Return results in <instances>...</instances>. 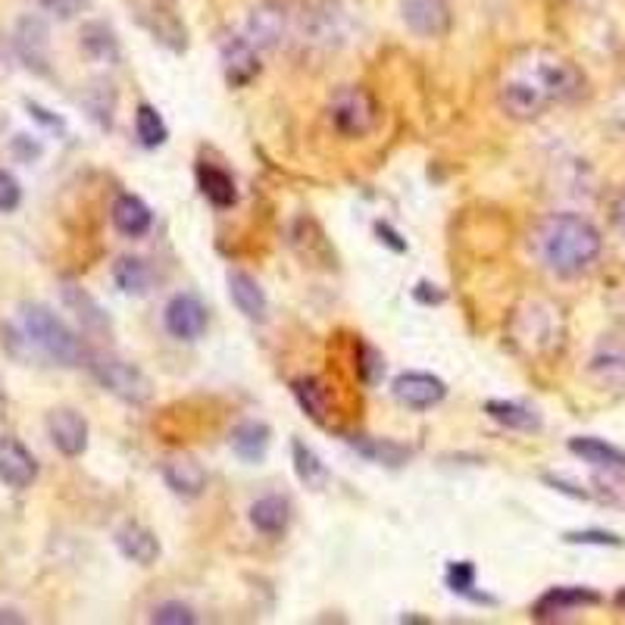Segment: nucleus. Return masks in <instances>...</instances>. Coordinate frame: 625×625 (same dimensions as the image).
<instances>
[{"instance_id":"1","label":"nucleus","mask_w":625,"mask_h":625,"mask_svg":"<svg viewBox=\"0 0 625 625\" xmlns=\"http://www.w3.org/2000/svg\"><path fill=\"white\" fill-rule=\"evenodd\" d=\"M585 88L579 66L554 51H525L506 69L498 103L513 120H538L557 103L576 101Z\"/></svg>"},{"instance_id":"2","label":"nucleus","mask_w":625,"mask_h":625,"mask_svg":"<svg viewBox=\"0 0 625 625\" xmlns=\"http://www.w3.org/2000/svg\"><path fill=\"white\" fill-rule=\"evenodd\" d=\"M604 250V238L579 213H550L535 228V254L560 279H576L588 272Z\"/></svg>"},{"instance_id":"3","label":"nucleus","mask_w":625,"mask_h":625,"mask_svg":"<svg viewBox=\"0 0 625 625\" xmlns=\"http://www.w3.org/2000/svg\"><path fill=\"white\" fill-rule=\"evenodd\" d=\"M20 323L25 342L38 350L41 357H47L57 366H79L85 360V347L79 335L63 323L60 316L47 306V303H22Z\"/></svg>"},{"instance_id":"4","label":"nucleus","mask_w":625,"mask_h":625,"mask_svg":"<svg viewBox=\"0 0 625 625\" xmlns=\"http://www.w3.org/2000/svg\"><path fill=\"white\" fill-rule=\"evenodd\" d=\"M328 122L342 138H366L379 125V103L360 85H344L328 101Z\"/></svg>"},{"instance_id":"5","label":"nucleus","mask_w":625,"mask_h":625,"mask_svg":"<svg viewBox=\"0 0 625 625\" xmlns=\"http://www.w3.org/2000/svg\"><path fill=\"white\" fill-rule=\"evenodd\" d=\"M88 369H91V376L98 379L101 388H107L113 398H120L125 404L144 406L150 404V398H154V384H150V379L144 376L142 369L125 364V360L113 357V354H94L88 360Z\"/></svg>"},{"instance_id":"6","label":"nucleus","mask_w":625,"mask_h":625,"mask_svg":"<svg viewBox=\"0 0 625 625\" xmlns=\"http://www.w3.org/2000/svg\"><path fill=\"white\" fill-rule=\"evenodd\" d=\"M301 38L306 44H316V47H338L347 41V13L338 0H316L310 7H303L301 20Z\"/></svg>"},{"instance_id":"7","label":"nucleus","mask_w":625,"mask_h":625,"mask_svg":"<svg viewBox=\"0 0 625 625\" xmlns=\"http://www.w3.org/2000/svg\"><path fill=\"white\" fill-rule=\"evenodd\" d=\"M242 35L257 51H279L291 35V13L276 0H263V3L247 10Z\"/></svg>"},{"instance_id":"8","label":"nucleus","mask_w":625,"mask_h":625,"mask_svg":"<svg viewBox=\"0 0 625 625\" xmlns=\"http://www.w3.org/2000/svg\"><path fill=\"white\" fill-rule=\"evenodd\" d=\"M163 323L166 332L179 342H198L203 332H207V306L198 294H176L172 301L166 303V313H163Z\"/></svg>"},{"instance_id":"9","label":"nucleus","mask_w":625,"mask_h":625,"mask_svg":"<svg viewBox=\"0 0 625 625\" xmlns=\"http://www.w3.org/2000/svg\"><path fill=\"white\" fill-rule=\"evenodd\" d=\"M220 60L225 81L244 88L260 76V57H257V47L244 35H222L220 38Z\"/></svg>"},{"instance_id":"10","label":"nucleus","mask_w":625,"mask_h":625,"mask_svg":"<svg viewBox=\"0 0 625 625\" xmlns=\"http://www.w3.org/2000/svg\"><path fill=\"white\" fill-rule=\"evenodd\" d=\"M47 435L63 457H81L88 450V420L72 406H57L47 413Z\"/></svg>"},{"instance_id":"11","label":"nucleus","mask_w":625,"mask_h":625,"mask_svg":"<svg viewBox=\"0 0 625 625\" xmlns=\"http://www.w3.org/2000/svg\"><path fill=\"white\" fill-rule=\"evenodd\" d=\"M401 20L420 38H444L454 22L447 0H401Z\"/></svg>"},{"instance_id":"12","label":"nucleus","mask_w":625,"mask_h":625,"mask_svg":"<svg viewBox=\"0 0 625 625\" xmlns=\"http://www.w3.org/2000/svg\"><path fill=\"white\" fill-rule=\"evenodd\" d=\"M38 479V460L35 454L13 435L0 438V482L13 491H25Z\"/></svg>"},{"instance_id":"13","label":"nucleus","mask_w":625,"mask_h":625,"mask_svg":"<svg viewBox=\"0 0 625 625\" xmlns=\"http://www.w3.org/2000/svg\"><path fill=\"white\" fill-rule=\"evenodd\" d=\"M588 372L598 384H604L610 391H623L625 388V335H604L591 360Z\"/></svg>"},{"instance_id":"14","label":"nucleus","mask_w":625,"mask_h":625,"mask_svg":"<svg viewBox=\"0 0 625 625\" xmlns=\"http://www.w3.org/2000/svg\"><path fill=\"white\" fill-rule=\"evenodd\" d=\"M163 482L169 484V491L176 498L194 501V498H201L203 491H207V469L191 454H172L163 464Z\"/></svg>"},{"instance_id":"15","label":"nucleus","mask_w":625,"mask_h":625,"mask_svg":"<svg viewBox=\"0 0 625 625\" xmlns=\"http://www.w3.org/2000/svg\"><path fill=\"white\" fill-rule=\"evenodd\" d=\"M394 398L410 410H432L435 404H442L447 394V384L432 376V372H404L394 379Z\"/></svg>"},{"instance_id":"16","label":"nucleus","mask_w":625,"mask_h":625,"mask_svg":"<svg viewBox=\"0 0 625 625\" xmlns=\"http://www.w3.org/2000/svg\"><path fill=\"white\" fill-rule=\"evenodd\" d=\"M601 604V594L591 591V588L579 585H563V588H550L547 594H542L535 606H532V616L535 620H557L569 610H582V606Z\"/></svg>"},{"instance_id":"17","label":"nucleus","mask_w":625,"mask_h":625,"mask_svg":"<svg viewBox=\"0 0 625 625\" xmlns=\"http://www.w3.org/2000/svg\"><path fill=\"white\" fill-rule=\"evenodd\" d=\"M116 547H120V554L125 560H132V563L138 566H154L157 563V557H160V542H157V535L142 523H125L116 532Z\"/></svg>"},{"instance_id":"18","label":"nucleus","mask_w":625,"mask_h":625,"mask_svg":"<svg viewBox=\"0 0 625 625\" xmlns=\"http://www.w3.org/2000/svg\"><path fill=\"white\" fill-rule=\"evenodd\" d=\"M110 220L116 225V232L125 235V238H142V235L150 232V225H154V213H150V207H147L142 198L120 194V198L113 201Z\"/></svg>"},{"instance_id":"19","label":"nucleus","mask_w":625,"mask_h":625,"mask_svg":"<svg viewBox=\"0 0 625 625\" xmlns=\"http://www.w3.org/2000/svg\"><path fill=\"white\" fill-rule=\"evenodd\" d=\"M63 303L76 313V320L81 323V328L88 332H110V316L103 313V306L81 284L66 282L63 284Z\"/></svg>"},{"instance_id":"20","label":"nucleus","mask_w":625,"mask_h":625,"mask_svg":"<svg viewBox=\"0 0 625 625\" xmlns=\"http://www.w3.org/2000/svg\"><path fill=\"white\" fill-rule=\"evenodd\" d=\"M269 442H272V432H269V425L266 423H257V420H247V423L235 425L232 428V450L242 457L244 464H260L263 457H266V450H269Z\"/></svg>"},{"instance_id":"21","label":"nucleus","mask_w":625,"mask_h":625,"mask_svg":"<svg viewBox=\"0 0 625 625\" xmlns=\"http://www.w3.org/2000/svg\"><path fill=\"white\" fill-rule=\"evenodd\" d=\"M291 523V504L282 494H266L257 504L250 506V525L260 532V535H284V528Z\"/></svg>"},{"instance_id":"22","label":"nucleus","mask_w":625,"mask_h":625,"mask_svg":"<svg viewBox=\"0 0 625 625\" xmlns=\"http://www.w3.org/2000/svg\"><path fill=\"white\" fill-rule=\"evenodd\" d=\"M228 294H232V303L242 310L247 320H263L266 316V294H263L260 282L254 276H247L242 269H232L228 272Z\"/></svg>"},{"instance_id":"23","label":"nucleus","mask_w":625,"mask_h":625,"mask_svg":"<svg viewBox=\"0 0 625 625\" xmlns=\"http://www.w3.org/2000/svg\"><path fill=\"white\" fill-rule=\"evenodd\" d=\"M198 185H201L203 198L213 203V207H220V210H228V207H235V201H238L235 179L225 169H220V166L201 163L198 166Z\"/></svg>"},{"instance_id":"24","label":"nucleus","mask_w":625,"mask_h":625,"mask_svg":"<svg viewBox=\"0 0 625 625\" xmlns=\"http://www.w3.org/2000/svg\"><path fill=\"white\" fill-rule=\"evenodd\" d=\"M569 450L576 457H582L585 464L606 469V472H625V450L613 447V444L601 442V438H572Z\"/></svg>"},{"instance_id":"25","label":"nucleus","mask_w":625,"mask_h":625,"mask_svg":"<svg viewBox=\"0 0 625 625\" xmlns=\"http://www.w3.org/2000/svg\"><path fill=\"white\" fill-rule=\"evenodd\" d=\"M113 282H116L122 294L142 298L154 284V272H150V266L142 257H120V260L113 263Z\"/></svg>"},{"instance_id":"26","label":"nucleus","mask_w":625,"mask_h":625,"mask_svg":"<svg viewBox=\"0 0 625 625\" xmlns=\"http://www.w3.org/2000/svg\"><path fill=\"white\" fill-rule=\"evenodd\" d=\"M81 47L91 60L116 63L120 60V41L103 22H85L81 25Z\"/></svg>"},{"instance_id":"27","label":"nucleus","mask_w":625,"mask_h":625,"mask_svg":"<svg viewBox=\"0 0 625 625\" xmlns=\"http://www.w3.org/2000/svg\"><path fill=\"white\" fill-rule=\"evenodd\" d=\"M484 413L504 428H516V432H535L542 420L532 406L513 404V401H488L484 404Z\"/></svg>"},{"instance_id":"28","label":"nucleus","mask_w":625,"mask_h":625,"mask_svg":"<svg viewBox=\"0 0 625 625\" xmlns=\"http://www.w3.org/2000/svg\"><path fill=\"white\" fill-rule=\"evenodd\" d=\"M350 444H354V450H357V454H364L366 460H372V464L404 466L406 460L413 457V450H410V447H404V444H394V442H382V438L354 435Z\"/></svg>"},{"instance_id":"29","label":"nucleus","mask_w":625,"mask_h":625,"mask_svg":"<svg viewBox=\"0 0 625 625\" xmlns=\"http://www.w3.org/2000/svg\"><path fill=\"white\" fill-rule=\"evenodd\" d=\"M291 457H294V472H298V479L306 488L320 491V488L328 484V469H325V464L320 460V454L313 447H306L303 442H294L291 444Z\"/></svg>"},{"instance_id":"30","label":"nucleus","mask_w":625,"mask_h":625,"mask_svg":"<svg viewBox=\"0 0 625 625\" xmlns=\"http://www.w3.org/2000/svg\"><path fill=\"white\" fill-rule=\"evenodd\" d=\"M16 44H20L22 60L35 69H44V63H47V29H44V22L22 20Z\"/></svg>"},{"instance_id":"31","label":"nucleus","mask_w":625,"mask_h":625,"mask_svg":"<svg viewBox=\"0 0 625 625\" xmlns=\"http://www.w3.org/2000/svg\"><path fill=\"white\" fill-rule=\"evenodd\" d=\"M135 132H138L144 147H160V144L169 138L166 122H163V116L157 113V107H150V103H142V107L135 110Z\"/></svg>"},{"instance_id":"32","label":"nucleus","mask_w":625,"mask_h":625,"mask_svg":"<svg viewBox=\"0 0 625 625\" xmlns=\"http://www.w3.org/2000/svg\"><path fill=\"white\" fill-rule=\"evenodd\" d=\"M294 398L303 406V413H310L313 420H323L325 413V388L320 379H298L294 382Z\"/></svg>"},{"instance_id":"33","label":"nucleus","mask_w":625,"mask_h":625,"mask_svg":"<svg viewBox=\"0 0 625 625\" xmlns=\"http://www.w3.org/2000/svg\"><path fill=\"white\" fill-rule=\"evenodd\" d=\"M150 623H157V625H194L198 623V616H194V610H191V606H185L182 601H166V604L154 606V613H150Z\"/></svg>"},{"instance_id":"34","label":"nucleus","mask_w":625,"mask_h":625,"mask_svg":"<svg viewBox=\"0 0 625 625\" xmlns=\"http://www.w3.org/2000/svg\"><path fill=\"white\" fill-rule=\"evenodd\" d=\"M566 545H598V547H623V538L604 532V528H585V532H566Z\"/></svg>"},{"instance_id":"35","label":"nucleus","mask_w":625,"mask_h":625,"mask_svg":"<svg viewBox=\"0 0 625 625\" xmlns=\"http://www.w3.org/2000/svg\"><path fill=\"white\" fill-rule=\"evenodd\" d=\"M447 588L450 591H457V594H472V588H476V569L472 563H450L447 566Z\"/></svg>"},{"instance_id":"36","label":"nucleus","mask_w":625,"mask_h":625,"mask_svg":"<svg viewBox=\"0 0 625 625\" xmlns=\"http://www.w3.org/2000/svg\"><path fill=\"white\" fill-rule=\"evenodd\" d=\"M98 94H101V101H94L91 94L85 98V107L91 110V116L107 125L110 129V122H113V103H116V94L110 91V85H98Z\"/></svg>"},{"instance_id":"37","label":"nucleus","mask_w":625,"mask_h":625,"mask_svg":"<svg viewBox=\"0 0 625 625\" xmlns=\"http://www.w3.org/2000/svg\"><path fill=\"white\" fill-rule=\"evenodd\" d=\"M38 7L57 20H76L79 13L91 7V0H38Z\"/></svg>"},{"instance_id":"38","label":"nucleus","mask_w":625,"mask_h":625,"mask_svg":"<svg viewBox=\"0 0 625 625\" xmlns=\"http://www.w3.org/2000/svg\"><path fill=\"white\" fill-rule=\"evenodd\" d=\"M22 203V188L16 176H10L7 169H0V213H13Z\"/></svg>"},{"instance_id":"39","label":"nucleus","mask_w":625,"mask_h":625,"mask_svg":"<svg viewBox=\"0 0 625 625\" xmlns=\"http://www.w3.org/2000/svg\"><path fill=\"white\" fill-rule=\"evenodd\" d=\"M384 372V360L379 350H372V347H360V376H364V382L376 384L382 379Z\"/></svg>"},{"instance_id":"40","label":"nucleus","mask_w":625,"mask_h":625,"mask_svg":"<svg viewBox=\"0 0 625 625\" xmlns=\"http://www.w3.org/2000/svg\"><path fill=\"white\" fill-rule=\"evenodd\" d=\"M25 110H29V116L41 122L44 129H51V132H57V135H66V122H63L57 113H51L47 107H41V103L35 101H25Z\"/></svg>"},{"instance_id":"41","label":"nucleus","mask_w":625,"mask_h":625,"mask_svg":"<svg viewBox=\"0 0 625 625\" xmlns=\"http://www.w3.org/2000/svg\"><path fill=\"white\" fill-rule=\"evenodd\" d=\"M13 154H16V157H20V160H25V163L38 160L41 144L32 142V135H16V138H13Z\"/></svg>"},{"instance_id":"42","label":"nucleus","mask_w":625,"mask_h":625,"mask_svg":"<svg viewBox=\"0 0 625 625\" xmlns=\"http://www.w3.org/2000/svg\"><path fill=\"white\" fill-rule=\"evenodd\" d=\"M376 232H379V238H382V242L388 244L391 250H398V254H404V250H406V242H401V235H398V232H394L391 225H384V222H379V225H376Z\"/></svg>"},{"instance_id":"43","label":"nucleus","mask_w":625,"mask_h":625,"mask_svg":"<svg viewBox=\"0 0 625 625\" xmlns=\"http://www.w3.org/2000/svg\"><path fill=\"white\" fill-rule=\"evenodd\" d=\"M613 222H616V228H620V235H623L625 242V191L613 203Z\"/></svg>"},{"instance_id":"44","label":"nucleus","mask_w":625,"mask_h":625,"mask_svg":"<svg viewBox=\"0 0 625 625\" xmlns=\"http://www.w3.org/2000/svg\"><path fill=\"white\" fill-rule=\"evenodd\" d=\"M0 623L22 625L25 623V616H22V613H16V610H0Z\"/></svg>"},{"instance_id":"45","label":"nucleus","mask_w":625,"mask_h":625,"mask_svg":"<svg viewBox=\"0 0 625 625\" xmlns=\"http://www.w3.org/2000/svg\"><path fill=\"white\" fill-rule=\"evenodd\" d=\"M616 606H620V610H625V588L620 591V594H616Z\"/></svg>"},{"instance_id":"46","label":"nucleus","mask_w":625,"mask_h":625,"mask_svg":"<svg viewBox=\"0 0 625 625\" xmlns=\"http://www.w3.org/2000/svg\"><path fill=\"white\" fill-rule=\"evenodd\" d=\"M3 398H7V391H3V379H0V404H3Z\"/></svg>"}]
</instances>
